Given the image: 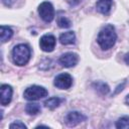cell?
<instances>
[{
  "label": "cell",
  "instance_id": "6da1fadb",
  "mask_svg": "<svg viewBox=\"0 0 129 129\" xmlns=\"http://www.w3.org/2000/svg\"><path fill=\"white\" fill-rule=\"evenodd\" d=\"M117 40V34L115 31V27L112 24H107L101 28L98 34L97 41L100 47L103 50H108L112 48Z\"/></svg>",
  "mask_w": 129,
  "mask_h": 129
},
{
  "label": "cell",
  "instance_id": "7a4b0ae2",
  "mask_svg": "<svg viewBox=\"0 0 129 129\" xmlns=\"http://www.w3.org/2000/svg\"><path fill=\"white\" fill-rule=\"evenodd\" d=\"M31 51L27 44L20 43L14 46L12 49V59L13 62L17 66H24L30 59Z\"/></svg>",
  "mask_w": 129,
  "mask_h": 129
},
{
  "label": "cell",
  "instance_id": "3957f363",
  "mask_svg": "<svg viewBox=\"0 0 129 129\" xmlns=\"http://www.w3.org/2000/svg\"><path fill=\"white\" fill-rule=\"evenodd\" d=\"M23 96L28 101H36V100H39L41 98L46 97L47 96V91H46L45 88H43L41 86L33 85V86L28 87L24 91Z\"/></svg>",
  "mask_w": 129,
  "mask_h": 129
},
{
  "label": "cell",
  "instance_id": "277c9868",
  "mask_svg": "<svg viewBox=\"0 0 129 129\" xmlns=\"http://www.w3.org/2000/svg\"><path fill=\"white\" fill-rule=\"evenodd\" d=\"M38 14L45 22H51L54 18V9L50 2L44 1L38 6Z\"/></svg>",
  "mask_w": 129,
  "mask_h": 129
},
{
  "label": "cell",
  "instance_id": "5b68a950",
  "mask_svg": "<svg viewBox=\"0 0 129 129\" xmlns=\"http://www.w3.org/2000/svg\"><path fill=\"white\" fill-rule=\"evenodd\" d=\"M53 85L56 88H58V89L68 90L73 85V78H72V76L70 74H67V73L60 74V75H58V76L55 77L54 82H53Z\"/></svg>",
  "mask_w": 129,
  "mask_h": 129
},
{
  "label": "cell",
  "instance_id": "8992f818",
  "mask_svg": "<svg viewBox=\"0 0 129 129\" xmlns=\"http://www.w3.org/2000/svg\"><path fill=\"white\" fill-rule=\"evenodd\" d=\"M87 117L78 112V111H72L70 113H68V115L66 116V119H64V122L68 126L70 127H74V126H77L78 124H80L81 122H84L86 121Z\"/></svg>",
  "mask_w": 129,
  "mask_h": 129
},
{
  "label": "cell",
  "instance_id": "52a82bcc",
  "mask_svg": "<svg viewBox=\"0 0 129 129\" xmlns=\"http://www.w3.org/2000/svg\"><path fill=\"white\" fill-rule=\"evenodd\" d=\"M55 37L52 34H44L41 36L39 40V46L40 48L45 52H50L53 50L55 46Z\"/></svg>",
  "mask_w": 129,
  "mask_h": 129
},
{
  "label": "cell",
  "instance_id": "ba28073f",
  "mask_svg": "<svg viewBox=\"0 0 129 129\" xmlns=\"http://www.w3.org/2000/svg\"><path fill=\"white\" fill-rule=\"evenodd\" d=\"M58 61L64 68H73L78 63L79 55L75 52H66L60 55Z\"/></svg>",
  "mask_w": 129,
  "mask_h": 129
},
{
  "label": "cell",
  "instance_id": "9c48e42d",
  "mask_svg": "<svg viewBox=\"0 0 129 129\" xmlns=\"http://www.w3.org/2000/svg\"><path fill=\"white\" fill-rule=\"evenodd\" d=\"M13 90L9 85H2L0 88V103L2 106H6L11 102Z\"/></svg>",
  "mask_w": 129,
  "mask_h": 129
},
{
  "label": "cell",
  "instance_id": "30bf717a",
  "mask_svg": "<svg viewBox=\"0 0 129 129\" xmlns=\"http://www.w3.org/2000/svg\"><path fill=\"white\" fill-rule=\"evenodd\" d=\"M76 41V34L74 31H67L63 32L59 35V42L61 44L68 45V44H73Z\"/></svg>",
  "mask_w": 129,
  "mask_h": 129
},
{
  "label": "cell",
  "instance_id": "8fae6325",
  "mask_svg": "<svg viewBox=\"0 0 129 129\" xmlns=\"http://www.w3.org/2000/svg\"><path fill=\"white\" fill-rule=\"evenodd\" d=\"M112 7V1L109 0H99L96 4L97 11L102 14H108Z\"/></svg>",
  "mask_w": 129,
  "mask_h": 129
},
{
  "label": "cell",
  "instance_id": "7c38bea8",
  "mask_svg": "<svg viewBox=\"0 0 129 129\" xmlns=\"http://www.w3.org/2000/svg\"><path fill=\"white\" fill-rule=\"evenodd\" d=\"M13 35V30L5 25H1L0 27V36H1V42L4 43L7 40H9Z\"/></svg>",
  "mask_w": 129,
  "mask_h": 129
},
{
  "label": "cell",
  "instance_id": "4fadbf2b",
  "mask_svg": "<svg viewBox=\"0 0 129 129\" xmlns=\"http://www.w3.org/2000/svg\"><path fill=\"white\" fill-rule=\"evenodd\" d=\"M61 102H62V99H60L58 97H51L44 101V105L46 108L52 110V109H55L56 107H58Z\"/></svg>",
  "mask_w": 129,
  "mask_h": 129
},
{
  "label": "cell",
  "instance_id": "5bb4252c",
  "mask_svg": "<svg viewBox=\"0 0 129 129\" xmlns=\"http://www.w3.org/2000/svg\"><path fill=\"white\" fill-rule=\"evenodd\" d=\"M93 87L96 89L97 92H99L101 95H106L109 93L110 89H109V86L107 84H105L104 82H97V83H94L93 84Z\"/></svg>",
  "mask_w": 129,
  "mask_h": 129
},
{
  "label": "cell",
  "instance_id": "9a60e30c",
  "mask_svg": "<svg viewBox=\"0 0 129 129\" xmlns=\"http://www.w3.org/2000/svg\"><path fill=\"white\" fill-rule=\"evenodd\" d=\"M25 112L28 115H36L40 112V106L36 103H28L26 104Z\"/></svg>",
  "mask_w": 129,
  "mask_h": 129
},
{
  "label": "cell",
  "instance_id": "2e32d148",
  "mask_svg": "<svg viewBox=\"0 0 129 129\" xmlns=\"http://www.w3.org/2000/svg\"><path fill=\"white\" fill-rule=\"evenodd\" d=\"M116 127L119 129H129V116H123L116 121Z\"/></svg>",
  "mask_w": 129,
  "mask_h": 129
},
{
  "label": "cell",
  "instance_id": "e0dca14e",
  "mask_svg": "<svg viewBox=\"0 0 129 129\" xmlns=\"http://www.w3.org/2000/svg\"><path fill=\"white\" fill-rule=\"evenodd\" d=\"M57 24L60 28H69L71 26V21L64 17V16H61V17H58L57 19Z\"/></svg>",
  "mask_w": 129,
  "mask_h": 129
},
{
  "label": "cell",
  "instance_id": "ac0fdd59",
  "mask_svg": "<svg viewBox=\"0 0 129 129\" xmlns=\"http://www.w3.org/2000/svg\"><path fill=\"white\" fill-rule=\"evenodd\" d=\"M9 127H10L11 129H13V128H20V129H26V128H27V127H26V125H25L24 123L20 122V121H16V122H14V123H11Z\"/></svg>",
  "mask_w": 129,
  "mask_h": 129
},
{
  "label": "cell",
  "instance_id": "d6986e66",
  "mask_svg": "<svg viewBox=\"0 0 129 129\" xmlns=\"http://www.w3.org/2000/svg\"><path fill=\"white\" fill-rule=\"evenodd\" d=\"M67 2H68L71 6H76V5H78V4L81 2V0H67Z\"/></svg>",
  "mask_w": 129,
  "mask_h": 129
},
{
  "label": "cell",
  "instance_id": "ffe728a7",
  "mask_svg": "<svg viewBox=\"0 0 129 129\" xmlns=\"http://www.w3.org/2000/svg\"><path fill=\"white\" fill-rule=\"evenodd\" d=\"M3 1V3L6 5V6H11L16 0H2Z\"/></svg>",
  "mask_w": 129,
  "mask_h": 129
},
{
  "label": "cell",
  "instance_id": "44dd1931",
  "mask_svg": "<svg viewBox=\"0 0 129 129\" xmlns=\"http://www.w3.org/2000/svg\"><path fill=\"white\" fill-rule=\"evenodd\" d=\"M124 86H125V82H124L122 85H120V86H118V87H117V90L114 92V94H118L120 91H122V90H123V88H124Z\"/></svg>",
  "mask_w": 129,
  "mask_h": 129
},
{
  "label": "cell",
  "instance_id": "7402d4cb",
  "mask_svg": "<svg viewBox=\"0 0 129 129\" xmlns=\"http://www.w3.org/2000/svg\"><path fill=\"white\" fill-rule=\"evenodd\" d=\"M124 60H125V62L129 66V52L125 54V56H124Z\"/></svg>",
  "mask_w": 129,
  "mask_h": 129
},
{
  "label": "cell",
  "instance_id": "603a6c76",
  "mask_svg": "<svg viewBox=\"0 0 129 129\" xmlns=\"http://www.w3.org/2000/svg\"><path fill=\"white\" fill-rule=\"evenodd\" d=\"M125 101H126V103H127V104L129 105V95H128V96L126 97V100H125Z\"/></svg>",
  "mask_w": 129,
  "mask_h": 129
},
{
  "label": "cell",
  "instance_id": "cb8c5ba5",
  "mask_svg": "<svg viewBox=\"0 0 129 129\" xmlns=\"http://www.w3.org/2000/svg\"><path fill=\"white\" fill-rule=\"evenodd\" d=\"M109 1H112V0H109Z\"/></svg>",
  "mask_w": 129,
  "mask_h": 129
}]
</instances>
